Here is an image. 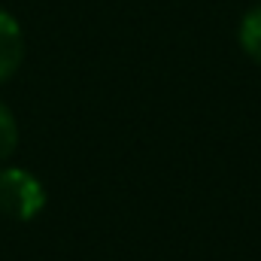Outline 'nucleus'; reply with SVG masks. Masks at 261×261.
<instances>
[{
  "mask_svg": "<svg viewBox=\"0 0 261 261\" xmlns=\"http://www.w3.org/2000/svg\"><path fill=\"white\" fill-rule=\"evenodd\" d=\"M46 206L43 182L21 170V167H3L0 170V213L18 222H31Z\"/></svg>",
  "mask_w": 261,
  "mask_h": 261,
  "instance_id": "1",
  "label": "nucleus"
},
{
  "mask_svg": "<svg viewBox=\"0 0 261 261\" xmlns=\"http://www.w3.org/2000/svg\"><path fill=\"white\" fill-rule=\"evenodd\" d=\"M24 58V37L18 21L0 9V82H6Z\"/></svg>",
  "mask_w": 261,
  "mask_h": 261,
  "instance_id": "2",
  "label": "nucleus"
},
{
  "mask_svg": "<svg viewBox=\"0 0 261 261\" xmlns=\"http://www.w3.org/2000/svg\"><path fill=\"white\" fill-rule=\"evenodd\" d=\"M240 46L246 49L249 58H255L261 64V6H255L243 18V24H240Z\"/></svg>",
  "mask_w": 261,
  "mask_h": 261,
  "instance_id": "3",
  "label": "nucleus"
},
{
  "mask_svg": "<svg viewBox=\"0 0 261 261\" xmlns=\"http://www.w3.org/2000/svg\"><path fill=\"white\" fill-rule=\"evenodd\" d=\"M15 143H18V125L9 113L6 103H0V164L15 152Z\"/></svg>",
  "mask_w": 261,
  "mask_h": 261,
  "instance_id": "4",
  "label": "nucleus"
}]
</instances>
